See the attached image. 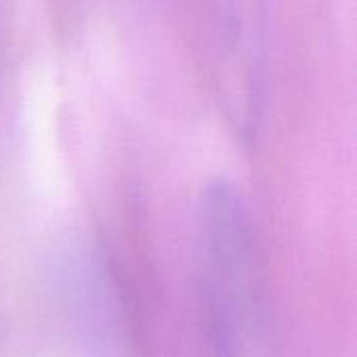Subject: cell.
Returning a JSON list of instances; mask_svg holds the SVG:
<instances>
[{
	"label": "cell",
	"instance_id": "cell-1",
	"mask_svg": "<svg viewBox=\"0 0 357 357\" xmlns=\"http://www.w3.org/2000/svg\"><path fill=\"white\" fill-rule=\"evenodd\" d=\"M209 63L222 102L241 132H251L259 102L257 0H201Z\"/></svg>",
	"mask_w": 357,
	"mask_h": 357
}]
</instances>
